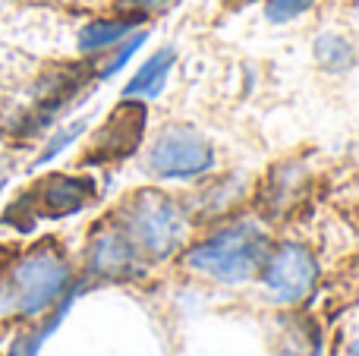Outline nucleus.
Wrapping results in <instances>:
<instances>
[{"mask_svg":"<svg viewBox=\"0 0 359 356\" xmlns=\"http://www.w3.org/2000/svg\"><path fill=\"white\" fill-rule=\"evenodd\" d=\"M69 281V265L54 243H41L35 249L13 259V265L0 275V319L10 315H38L54 306Z\"/></svg>","mask_w":359,"mask_h":356,"instance_id":"1","label":"nucleus"},{"mask_svg":"<svg viewBox=\"0 0 359 356\" xmlns=\"http://www.w3.org/2000/svg\"><path fill=\"white\" fill-rule=\"evenodd\" d=\"M111 218L123 227V233L130 237V243L136 246V252L142 259L170 256L183 243L186 227H189L180 202L158 193V189L133 193Z\"/></svg>","mask_w":359,"mask_h":356,"instance_id":"2","label":"nucleus"},{"mask_svg":"<svg viewBox=\"0 0 359 356\" xmlns=\"http://www.w3.org/2000/svg\"><path fill=\"white\" fill-rule=\"evenodd\" d=\"M265 256H268L265 231L259 224H252V221H243V224L224 227V231H217L205 243L192 246L186 252V265L192 271L217 278V281L240 284V281H249L262 268Z\"/></svg>","mask_w":359,"mask_h":356,"instance_id":"3","label":"nucleus"},{"mask_svg":"<svg viewBox=\"0 0 359 356\" xmlns=\"http://www.w3.org/2000/svg\"><path fill=\"white\" fill-rule=\"evenodd\" d=\"M215 167V149L189 126H170L149 149V170L158 180H198Z\"/></svg>","mask_w":359,"mask_h":356,"instance_id":"4","label":"nucleus"},{"mask_svg":"<svg viewBox=\"0 0 359 356\" xmlns=\"http://www.w3.org/2000/svg\"><path fill=\"white\" fill-rule=\"evenodd\" d=\"M95 202V180L86 174H50L35 183L29 196L10 212H25L29 218H67Z\"/></svg>","mask_w":359,"mask_h":356,"instance_id":"5","label":"nucleus"},{"mask_svg":"<svg viewBox=\"0 0 359 356\" xmlns=\"http://www.w3.org/2000/svg\"><path fill=\"white\" fill-rule=\"evenodd\" d=\"M262 281L280 303H297L306 296V290L316 281V259L306 246L299 243H284L265 256L262 262Z\"/></svg>","mask_w":359,"mask_h":356,"instance_id":"6","label":"nucleus"},{"mask_svg":"<svg viewBox=\"0 0 359 356\" xmlns=\"http://www.w3.org/2000/svg\"><path fill=\"white\" fill-rule=\"evenodd\" d=\"M145 132V107L142 101H126L117 111L107 117V123L95 132L92 142V155L86 161L101 164V161H120V158H130L139 149Z\"/></svg>","mask_w":359,"mask_h":356,"instance_id":"7","label":"nucleus"},{"mask_svg":"<svg viewBox=\"0 0 359 356\" xmlns=\"http://www.w3.org/2000/svg\"><path fill=\"white\" fill-rule=\"evenodd\" d=\"M139 252L130 243V237L123 233V227L114 218H107L104 224L95 227L92 240H88V252H86V265L92 275L101 278H123L133 275L139 268Z\"/></svg>","mask_w":359,"mask_h":356,"instance_id":"8","label":"nucleus"},{"mask_svg":"<svg viewBox=\"0 0 359 356\" xmlns=\"http://www.w3.org/2000/svg\"><path fill=\"white\" fill-rule=\"evenodd\" d=\"M177 63V50L174 48H161L130 76V82L123 85V98L126 101H151L164 92L168 85V76Z\"/></svg>","mask_w":359,"mask_h":356,"instance_id":"9","label":"nucleus"},{"mask_svg":"<svg viewBox=\"0 0 359 356\" xmlns=\"http://www.w3.org/2000/svg\"><path fill=\"white\" fill-rule=\"evenodd\" d=\"M139 25H142V19L123 16V13H120V16H111V19H92V22L82 25L79 38H76L79 54H86V57L107 54L114 44H120L126 35H133Z\"/></svg>","mask_w":359,"mask_h":356,"instance_id":"10","label":"nucleus"},{"mask_svg":"<svg viewBox=\"0 0 359 356\" xmlns=\"http://www.w3.org/2000/svg\"><path fill=\"white\" fill-rule=\"evenodd\" d=\"M312 50H316V63L322 69H328V73H347V69L353 67V60H356L353 44H350L344 35H334V32L318 35Z\"/></svg>","mask_w":359,"mask_h":356,"instance_id":"11","label":"nucleus"},{"mask_svg":"<svg viewBox=\"0 0 359 356\" xmlns=\"http://www.w3.org/2000/svg\"><path fill=\"white\" fill-rule=\"evenodd\" d=\"M88 130V120H69V123L57 126L54 132H50V139L44 142V149L35 155V161H32V167H44V164H50L54 158H60L63 151L69 149L73 142H79L82 132Z\"/></svg>","mask_w":359,"mask_h":356,"instance_id":"12","label":"nucleus"},{"mask_svg":"<svg viewBox=\"0 0 359 356\" xmlns=\"http://www.w3.org/2000/svg\"><path fill=\"white\" fill-rule=\"evenodd\" d=\"M145 41H149V29H136L133 35H126L120 44H114V48H111V57H107L104 67L95 73V79H111V76H117L120 69H123L126 63H130L133 57L142 50Z\"/></svg>","mask_w":359,"mask_h":356,"instance_id":"13","label":"nucleus"},{"mask_svg":"<svg viewBox=\"0 0 359 356\" xmlns=\"http://www.w3.org/2000/svg\"><path fill=\"white\" fill-rule=\"evenodd\" d=\"M316 4H322V0H265V19L274 25H284L309 13Z\"/></svg>","mask_w":359,"mask_h":356,"instance_id":"14","label":"nucleus"},{"mask_svg":"<svg viewBox=\"0 0 359 356\" xmlns=\"http://www.w3.org/2000/svg\"><path fill=\"white\" fill-rule=\"evenodd\" d=\"M174 4V0H123L120 4V10H123V16H136V19H149V16H158V13H164L168 6Z\"/></svg>","mask_w":359,"mask_h":356,"instance_id":"15","label":"nucleus"},{"mask_svg":"<svg viewBox=\"0 0 359 356\" xmlns=\"http://www.w3.org/2000/svg\"><path fill=\"white\" fill-rule=\"evenodd\" d=\"M350 356H359V341H356L353 347H350Z\"/></svg>","mask_w":359,"mask_h":356,"instance_id":"16","label":"nucleus"},{"mask_svg":"<svg viewBox=\"0 0 359 356\" xmlns=\"http://www.w3.org/2000/svg\"><path fill=\"white\" fill-rule=\"evenodd\" d=\"M4 183H6V177H4V174H0V189H4Z\"/></svg>","mask_w":359,"mask_h":356,"instance_id":"17","label":"nucleus"},{"mask_svg":"<svg viewBox=\"0 0 359 356\" xmlns=\"http://www.w3.org/2000/svg\"><path fill=\"white\" fill-rule=\"evenodd\" d=\"M243 4H252V0H243Z\"/></svg>","mask_w":359,"mask_h":356,"instance_id":"18","label":"nucleus"}]
</instances>
